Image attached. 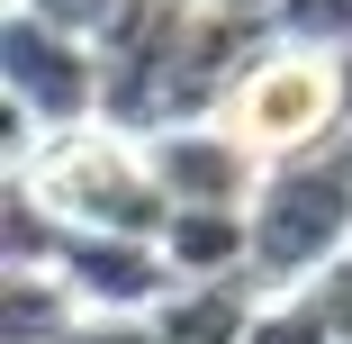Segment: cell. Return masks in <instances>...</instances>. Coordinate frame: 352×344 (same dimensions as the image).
Here are the masks:
<instances>
[{
    "label": "cell",
    "instance_id": "cell-4",
    "mask_svg": "<svg viewBox=\"0 0 352 344\" xmlns=\"http://www.w3.org/2000/svg\"><path fill=\"white\" fill-rule=\"evenodd\" d=\"M334 254H352V172L334 154L271 163L262 190H253V281L307 290Z\"/></svg>",
    "mask_w": 352,
    "mask_h": 344
},
{
    "label": "cell",
    "instance_id": "cell-10",
    "mask_svg": "<svg viewBox=\"0 0 352 344\" xmlns=\"http://www.w3.org/2000/svg\"><path fill=\"white\" fill-rule=\"evenodd\" d=\"M271 28L298 45H352V0H271Z\"/></svg>",
    "mask_w": 352,
    "mask_h": 344
},
{
    "label": "cell",
    "instance_id": "cell-11",
    "mask_svg": "<svg viewBox=\"0 0 352 344\" xmlns=\"http://www.w3.org/2000/svg\"><path fill=\"white\" fill-rule=\"evenodd\" d=\"M28 10H45V19H63L73 37H91V45H100V37L135 10V0H28Z\"/></svg>",
    "mask_w": 352,
    "mask_h": 344
},
{
    "label": "cell",
    "instance_id": "cell-3",
    "mask_svg": "<svg viewBox=\"0 0 352 344\" xmlns=\"http://www.w3.org/2000/svg\"><path fill=\"white\" fill-rule=\"evenodd\" d=\"M0 109H10V163L36 154V136L100 118V45L45 10H28V0H10V19H0Z\"/></svg>",
    "mask_w": 352,
    "mask_h": 344
},
{
    "label": "cell",
    "instance_id": "cell-6",
    "mask_svg": "<svg viewBox=\"0 0 352 344\" xmlns=\"http://www.w3.org/2000/svg\"><path fill=\"white\" fill-rule=\"evenodd\" d=\"M145 154L172 190V209H253V190H262V163L235 145V136L217 118H172L145 136Z\"/></svg>",
    "mask_w": 352,
    "mask_h": 344
},
{
    "label": "cell",
    "instance_id": "cell-8",
    "mask_svg": "<svg viewBox=\"0 0 352 344\" xmlns=\"http://www.w3.org/2000/svg\"><path fill=\"white\" fill-rule=\"evenodd\" d=\"M163 254L181 263V281H253V209H172Z\"/></svg>",
    "mask_w": 352,
    "mask_h": 344
},
{
    "label": "cell",
    "instance_id": "cell-5",
    "mask_svg": "<svg viewBox=\"0 0 352 344\" xmlns=\"http://www.w3.org/2000/svg\"><path fill=\"white\" fill-rule=\"evenodd\" d=\"M63 281L82 290V308L100 317H145L172 299L181 263L163 254V236H126V227H63Z\"/></svg>",
    "mask_w": 352,
    "mask_h": 344
},
{
    "label": "cell",
    "instance_id": "cell-1",
    "mask_svg": "<svg viewBox=\"0 0 352 344\" xmlns=\"http://www.w3.org/2000/svg\"><path fill=\"white\" fill-rule=\"evenodd\" d=\"M217 127L271 172V163H298L325 154L334 136L352 127V45H298V37H271L244 73L217 100Z\"/></svg>",
    "mask_w": 352,
    "mask_h": 344
},
{
    "label": "cell",
    "instance_id": "cell-2",
    "mask_svg": "<svg viewBox=\"0 0 352 344\" xmlns=\"http://www.w3.org/2000/svg\"><path fill=\"white\" fill-rule=\"evenodd\" d=\"M63 227H126V236H163L172 218V190L145 154V136H126L109 118H82V127H54L36 136V154L19 163Z\"/></svg>",
    "mask_w": 352,
    "mask_h": 344
},
{
    "label": "cell",
    "instance_id": "cell-7",
    "mask_svg": "<svg viewBox=\"0 0 352 344\" xmlns=\"http://www.w3.org/2000/svg\"><path fill=\"white\" fill-rule=\"evenodd\" d=\"M91 308L63 281V263H10L0 272V344H63Z\"/></svg>",
    "mask_w": 352,
    "mask_h": 344
},
{
    "label": "cell",
    "instance_id": "cell-12",
    "mask_svg": "<svg viewBox=\"0 0 352 344\" xmlns=\"http://www.w3.org/2000/svg\"><path fill=\"white\" fill-rule=\"evenodd\" d=\"M325 154H334V163H343V172H352V127H343V136H334V145H325Z\"/></svg>",
    "mask_w": 352,
    "mask_h": 344
},
{
    "label": "cell",
    "instance_id": "cell-9",
    "mask_svg": "<svg viewBox=\"0 0 352 344\" xmlns=\"http://www.w3.org/2000/svg\"><path fill=\"white\" fill-rule=\"evenodd\" d=\"M244 344H334V317H325L316 290H262Z\"/></svg>",
    "mask_w": 352,
    "mask_h": 344
}]
</instances>
